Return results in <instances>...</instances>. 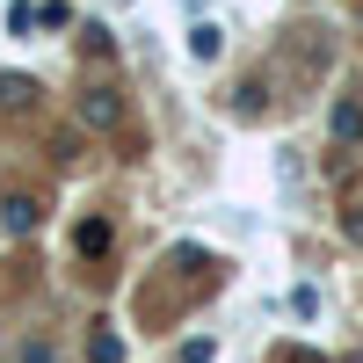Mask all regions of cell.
Masks as SVG:
<instances>
[{"label": "cell", "mask_w": 363, "mask_h": 363, "mask_svg": "<svg viewBox=\"0 0 363 363\" xmlns=\"http://www.w3.org/2000/svg\"><path fill=\"white\" fill-rule=\"evenodd\" d=\"M327 138H335L342 153H363V102H356V95H335V102H327Z\"/></svg>", "instance_id": "cell-1"}, {"label": "cell", "mask_w": 363, "mask_h": 363, "mask_svg": "<svg viewBox=\"0 0 363 363\" xmlns=\"http://www.w3.org/2000/svg\"><path fill=\"white\" fill-rule=\"evenodd\" d=\"M37 225H44V196H29V189L0 196V233H8V240H29Z\"/></svg>", "instance_id": "cell-2"}, {"label": "cell", "mask_w": 363, "mask_h": 363, "mask_svg": "<svg viewBox=\"0 0 363 363\" xmlns=\"http://www.w3.org/2000/svg\"><path fill=\"white\" fill-rule=\"evenodd\" d=\"M124 124V95L116 87H87L80 95V131H116Z\"/></svg>", "instance_id": "cell-3"}, {"label": "cell", "mask_w": 363, "mask_h": 363, "mask_svg": "<svg viewBox=\"0 0 363 363\" xmlns=\"http://www.w3.org/2000/svg\"><path fill=\"white\" fill-rule=\"evenodd\" d=\"M109 247H116V225H109V218H80V225H73V255H80V262H102Z\"/></svg>", "instance_id": "cell-4"}, {"label": "cell", "mask_w": 363, "mask_h": 363, "mask_svg": "<svg viewBox=\"0 0 363 363\" xmlns=\"http://www.w3.org/2000/svg\"><path fill=\"white\" fill-rule=\"evenodd\" d=\"M37 95H44V87L29 80V73H0V109H8V116H29Z\"/></svg>", "instance_id": "cell-5"}, {"label": "cell", "mask_w": 363, "mask_h": 363, "mask_svg": "<svg viewBox=\"0 0 363 363\" xmlns=\"http://www.w3.org/2000/svg\"><path fill=\"white\" fill-rule=\"evenodd\" d=\"M189 58H196V66H218V58H225V29L218 22H189Z\"/></svg>", "instance_id": "cell-6"}, {"label": "cell", "mask_w": 363, "mask_h": 363, "mask_svg": "<svg viewBox=\"0 0 363 363\" xmlns=\"http://www.w3.org/2000/svg\"><path fill=\"white\" fill-rule=\"evenodd\" d=\"M87 363H124V335H116L109 320L87 327Z\"/></svg>", "instance_id": "cell-7"}, {"label": "cell", "mask_w": 363, "mask_h": 363, "mask_svg": "<svg viewBox=\"0 0 363 363\" xmlns=\"http://www.w3.org/2000/svg\"><path fill=\"white\" fill-rule=\"evenodd\" d=\"M15 363H58L51 335H22V342H15Z\"/></svg>", "instance_id": "cell-8"}, {"label": "cell", "mask_w": 363, "mask_h": 363, "mask_svg": "<svg viewBox=\"0 0 363 363\" xmlns=\"http://www.w3.org/2000/svg\"><path fill=\"white\" fill-rule=\"evenodd\" d=\"M80 51H87V58H109L116 37H109V29H80Z\"/></svg>", "instance_id": "cell-9"}, {"label": "cell", "mask_w": 363, "mask_h": 363, "mask_svg": "<svg viewBox=\"0 0 363 363\" xmlns=\"http://www.w3.org/2000/svg\"><path fill=\"white\" fill-rule=\"evenodd\" d=\"M211 356H218V342H211V335H196V342H182V363H211Z\"/></svg>", "instance_id": "cell-10"}, {"label": "cell", "mask_w": 363, "mask_h": 363, "mask_svg": "<svg viewBox=\"0 0 363 363\" xmlns=\"http://www.w3.org/2000/svg\"><path fill=\"white\" fill-rule=\"evenodd\" d=\"M342 363H363V356H342Z\"/></svg>", "instance_id": "cell-11"}]
</instances>
